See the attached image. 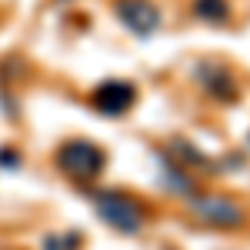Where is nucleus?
<instances>
[{"instance_id":"obj_2","label":"nucleus","mask_w":250,"mask_h":250,"mask_svg":"<svg viewBox=\"0 0 250 250\" xmlns=\"http://www.w3.org/2000/svg\"><path fill=\"white\" fill-rule=\"evenodd\" d=\"M100 220L117 233H140L147 224V207L127 190H90Z\"/></svg>"},{"instance_id":"obj_1","label":"nucleus","mask_w":250,"mask_h":250,"mask_svg":"<svg viewBox=\"0 0 250 250\" xmlns=\"http://www.w3.org/2000/svg\"><path fill=\"white\" fill-rule=\"evenodd\" d=\"M54 160H57V170L63 173V177H70L74 184H80V187L94 184L97 177L104 173V167H107V154H104L97 144L80 140V137L63 140L57 147V154H54Z\"/></svg>"},{"instance_id":"obj_8","label":"nucleus","mask_w":250,"mask_h":250,"mask_svg":"<svg viewBox=\"0 0 250 250\" xmlns=\"http://www.w3.org/2000/svg\"><path fill=\"white\" fill-rule=\"evenodd\" d=\"M43 250H80V237L77 233H67V237H47Z\"/></svg>"},{"instance_id":"obj_5","label":"nucleus","mask_w":250,"mask_h":250,"mask_svg":"<svg viewBox=\"0 0 250 250\" xmlns=\"http://www.w3.org/2000/svg\"><path fill=\"white\" fill-rule=\"evenodd\" d=\"M90 104H94V110L107 117H124L137 104V87L130 80H104L90 94Z\"/></svg>"},{"instance_id":"obj_3","label":"nucleus","mask_w":250,"mask_h":250,"mask_svg":"<svg viewBox=\"0 0 250 250\" xmlns=\"http://www.w3.org/2000/svg\"><path fill=\"white\" fill-rule=\"evenodd\" d=\"M190 210L197 213L204 224L224 227V230H233V227H244V224H247V210H244L237 200L220 197V193H193Z\"/></svg>"},{"instance_id":"obj_6","label":"nucleus","mask_w":250,"mask_h":250,"mask_svg":"<svg viewBox=\"0 0 250 250\" xmlns=\"http://www.w3.org/2000/svg\"><path fill=\"white\" fill-rule=\"evenodd\" d=\"M193 77H197V83H200L213 100H220V104H233V100L240 97V87H237L233 74L227 67H220V63H197Z\"/></svg>"},{"instance_id":"obj_7","label":"nucleus","mask_w":250,"mask_h":250,"mask_svg":"<svg viewBox=\"0 0 250 250\" xmlns=\"http://www.w3.org/2000/svg\"><path fill=\"white\" fill-rule=\"evenodd\" d=\"M193 14L207 23H227L230 20V3L227 0H193Z\"/></svg>"},{"instance_id":"obj_4","label":"nucleus","mask_w":250,"mask_h":250,"mask_svg":"<svg viewBox=\"0 0 250 250\" xmlns=\"http://www.w3.org/2000/svg\"><path fill=\"white\" fill-rule=\"evenodd\" d=\"M114 14L137 37H150L160 27V7H157L154 0H117Z\"/></svg>"},{"instance_id":"obj_9","label":"nucleus","mask_w":250,"mask_h":250,"mask_svg":"<svg viewBox=\"0 0 250 250\" xmlns=\"http://www.w3.org/2000/svg\"><path fill=\"white\" fill-rule=\"evenodd\" d=\"M17 150H0V167H17Z\"/></svg>"}]
</instances>
